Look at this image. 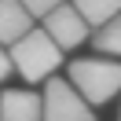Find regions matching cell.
I'll list each match as a JSON object with an SVG mask.
<instances>
[{
  "label": "cell",
  "mask_w": 121,
  "mask_h": 121,
  "mask_svg": "<svg viewBox=\"0 0 121 121\" xmlns=\"http://www.w3.org/2000/svg\"><path fill=\"white\" fill-rule=\"evenodd\" d=\"M62 4H66V0H22V8L30 11L33 18H48L52 11H59Z\"/></svg>",
  "instance_id": "obj_9"
},
{
  "label": "cell",
  "mask_w": 121,
  "mask_h": 121,
  "mask_svg": "<svg viewBox=\"0 0 121 121\" xmlns=\"http://www.w3.org/2000/svg\"><path fill=\"white\" fill-rule=\"evenodd\" d=\"M8 52H11V66H15L30 84L44 81V77L52 81V73L59 70V62H62V48L55 44V40L48 37L44 30L26 33V37L18 40L15 48H8Z\"/></svg>",
  "instance_id": "obj_2"
},
{
  "label": "cell",
  "mask_w": 121,
  "mask_h": 121,
  "mask_svg": "<svg viewBox=\"0 0 121 121\" xmlns=\"http://www.w3.org/2000/svg\"><path fill=\"white\" fill-rule=\"evenodd\" d=\"M73 8L92 30H99V26H106L110 18L121 15V0H73Z\"/></svg>",
  "instance_id": "obj_7"
},
{
  "label": "cell",
  "mask_w": 121,
  "mask_h": 121,
  "mask_svg": "<svg viewBox=\"0 0 121 121\" xmlns=\"http://www.w3.org/2000/svg\"><path fill=\"white\" fill-rule=\"evenodd\" d=\"M0 121H44V95L30 88H8L0 95Z\"/></svg>",
  "instance_id": "obj_5"
},
{
  "label": "cell",
  "mask_w": 121,
  "mask_h": 121,
  "mask_svg": "<svg viewBox=\"0 0 121 121\" xmlns=\"http://www.w3.org/2000/svg\"><path fill=\"white\" fill-rule=\"evenodd\" d=\"M44 121H95V114L70 81L52 77L44 84Z\"/></svg>",
  "instance_id": "obj_3"
},
{
  "label": "cell",
  "mask_w": 121,
  "mask_h": 121,
  "mask_svg": "<svg viewBox=\"0 0 121 121\" xmlns=\"http://www.w3.org/2000/svg\"><path fill=\"white\" fill-rule=\"evenodd\" d=\"M26 33H33V15L22 8V0H0V44L15 48Z\"/></svg>",
  "instance_id": "obj_6"
},
{
  "label": "cell",
  "mask_w": 121,
  "mask_h": 121,
  "mask_svg": "<svg viewBox=\"0 0 121 121\" xmlns=\"http://www.w3.org/2000/svg\"><path fill=\"white\" fill-rule=\"evenodd\" d=\"M40 30L48 33V37L55 40V44L62 48V52H73L77 44H84V40H92V26L84 22L81 15H77L73 4H62L59 11H52V15L44 18V26Z\"/></svg>",
  "instance_id": "obj_4"
},
{
  "label": "cell",
  "mask_w": 121,
  "mask_h": 121,
  "mask_svg": "<svg viewBox=\"0 0 121 121\" xmlns=\"http://www.w3.org/2000/svg\"><path fill=\"white\" fill-rule=\"evenodd\" d=\"M70 84L81 92L88 106H103L121 92V62L117 59H73L70 62Z\"/></svg>",
  "instance_id": "obj_1"
},
{
  "label": "cell",
  "mask_w": 121,
  "mask_h": 121,
  "mask_svg": "<svg viewBox=\"0 0 121 121\" xmlns=\"http://www.w3.org/2000/svg\"><path fill=\"white\" fill-rule=\"evenodd\" d=\"M11 70H15V66H11V52H8V48H4V44H0V81L8 77Z\"/></svg>",
  "instance_id": "obj_10"
},
{
  "label": "cell",
  "mask_w": 121,
  "mask_h": 121,
  "mask_svg": "<svg viewBox=\"0 0 121 121\" xmlns=\"http://www.w3.org/2000/svg\"><path fill=\"white\" fill-rule=\"evenodd\" d=\"M92 44H95V52L103 55H114V59H121V15L110 18L106 26H99V30H92Z\"/></svg>",
  "instance_id": "obj_8"
}]
</instances>
